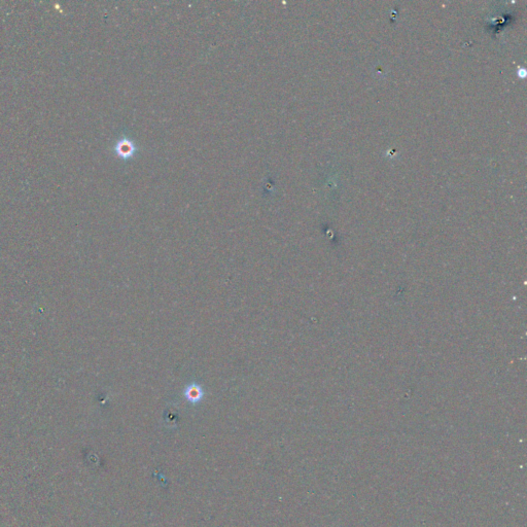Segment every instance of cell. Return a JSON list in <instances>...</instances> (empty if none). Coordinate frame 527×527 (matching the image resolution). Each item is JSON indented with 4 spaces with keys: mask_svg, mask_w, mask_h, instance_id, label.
<instances>
[{
    "mask_svg": "<svg viewBox=\"0 0 527 527\" xmlns=\"http://www.w3.org/2000/svg\"><path fill=\"white\" fill-rule=\"evenodd\" d=\"M138 151V146L134 140L127 136L120 138L115 145V152L122 160L128 161L132 159Z\"/></svg>",
    "mask_w": 527,
    "mask_h": 527,
    "instance_id": "1",
    "label": "cell"
}]
</instances>
